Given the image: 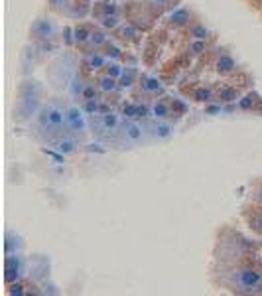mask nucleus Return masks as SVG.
<instances>
[{"label":"nucleus","instance_id":"nucleus-1","mask_svg":"<svg viewBox=\"0 0 262 296\" xmlns=\"http://www.w3.org/2000/svg\"><path fill=\"white\" fill-rule=\"evenodd\" d=\"M38 113H40V93H38V89L34 85L24 87L20 103H18V119L28 121L32 117H38Z\"/></svg>","mask_w":262,"mask_h":296},{"label":"nucleus","instance_id":"nucleus-2","mask_svg":"<svg viewBox=\"0 0 262 296\" xmlns=\"http://www.w3.org/2000/svg\"><path fill=\"white\" fill-rule=\"evenodd\" d=\"M233 281L239 293H257L262 285V275L255 269H239Z\"/></svg>","mask_w":262,"mask_h":296},{"label":"nucleus","instance_id":"nucleus-3","mask_svg":"<svg viewBox=\"0 0 262 296\" xmlns=\"http://www.w3.org/2000/svg\"><path fill=\"white\" fill-rule=\"evenodd\" d=\"M45 107H47L49 121H51V133H57L59 129H63L67 125V111L63 107H59L57 103H49Z\"/></svg>","mask_w":262,"mask_h":296},{"label":"nucleus","instance_id":"nucleus-4","mask_svg":"<svg viewBox=\"0 0 262 296\" xmlns=\"http://www.w3.org/2000/svg\"><path fill=\"white\" fill-rule=\"evenodd\" d=\"M67 127L75 135H83L87 131V123H85V117H83L79 107H69L67 109Z\"/></svg>","mask_w":262,"mask_h":296},{"label":"nucleus","instance_id":"nucleus-5","mask_svg":"<svg viewBox=\"0 0 262 296\" xmlns=\"http://www.w3.org/2000/svg\"><path fill=\"white\" fill-rule=\"evenodd\" d=\"M32 34L38 40H49L55 34V24L49 18H40L32 24Z\"/></svg>","mask_w":262,"mask_h":296},{"label":"nucleus","instance_id":"nucleus-6","mask_svg":"<svg viewBox=\"0 0 262 296\" xmlns=\"http://www.w3.org/2000/svg\"><path fill=\"white\" fill-rule=\"evenodd\" d=\"M22 261H20V257H8L6 259V281L8 283H12L14 279H18L20 275H22Z\"/></svg>","mask_w":262,"mask_h":296},{"label":"nucleus","instance_id":"nucleus-7","mask_svg":"<svg viewBox=\"0 0 262 296\" xmlns=\"http://www.w3.org/2000/svg\"><path fill=\"white\" fill-rule=\"evenodd\" d=\"M119 127H121V119L113 113H107L99 119V129L103 133H115V131H119Z\"/></svg>","mask_w":262,"mask_h":296},{"label":"nucleus","instance_id":"nucleus-8","mask_svg":"<svg viewBox=\"0 0 262 296\" xmlns=\"http://www.w3.org/2000/svg\"><path fill=\"white\" fill-rule=\"evenodd\" d=\"M123 133H125V139L129 143H138L144 137V131H142V127L138 123H127L125 129H123Z\"/></svg>","mask_w":262,"mask_h":296},{"label":"nucleus","instance_id":"nucleus-9","mask_svg":"<svg viewBox=\"0 0 262 296\" xmlns=\"http://www.w3.org/2000/svg\"><path fill=\"white\" fill-rule=\"evenodd\" d=\"M189 18H191V12L187 8H177V10H174L170 14L172 24H175V26H185L189 22Z\"/></svg>","mask_w":262,"mask_h":296},{"label":"nucleus","instance_id":"nucleus-10","mask_svg":"<svg viewBox=\"0 0 262 296\" xmlns=\"http://www.w3.org/2000/svg\"><path fill=\"white\" fill-rule=\"evenodd\" d=\"M235 67H237V63H235V59H233L231 55H221V57L217 59V69H219L221 73H231Z\"/></svg>","mask_w":262,"mask_h":296},{"label":"nucleus","instance_id":"nucleus-11","mask_svg":"<svg viewBox=\"0 0 262 296\" xmlns=\"http://www.w3.org/2000/svg\"><path fill=\"white\" fill-rule=\"evenodd\" d=\"M75 147H77V143L73 141V139H57V143H55V148H57V152H61V154H71V152H75Z\"/></svg>","mask_w":262,"mask_h":296},{"label":"nucleus","instance_id":"nucleus-12","mask_svg":"<svg viewBox=\"0 0 262 296\" xmlns=\"http://www.w3.org/2000/svg\"><path fill=\"white\" fill-rule=\"evenodd\" d=\"M38 127H40V131H44V133L51 131V121H49L47 107H42V109H40V113H38Z\"/></svg>","mask_w":262,"mask_h":296},{"label":"nucleus","instance_id":"nucleus-13","mask_svg":"<svg viewBox=\"0 0 262 296\" xmlns=\"http://www.w3.org/2000/svg\"><path fill=\"white\" fill-rule=\"evenodd\" d=\"M101 91H105V93H109V91H115L117 89V77H111L109 73L107 75H103L101 79H99V85H97Z\"/></svg>","mask_w":262,"mask_h":296},{"label":"nucleus","instance_id":"nucleus-14","mask_svg":"<svg viewBox=\"0 0 262 296\" xmlns=\"http://www.w3.org/2000/svg\"><path fill=\"white\" fill-rule=\"evenodd\" d=\"M73 40H75V44H85V42L91 40V32L85 26H77L73 30Z\"/></svg>","mask_w":262,"mask_h":296},{"label":"nucleus","instance_id":"nucleus-15","mask_svg":"<svg viewBox=\"0 0 262 296\" xmlns=\"http://www.w3.org/2000/svg\"><path fill=\"white\" fill-rule=\"evenodd\" d=\"M172 131H174V127L168 125V123H158V125L154 127V135H156V139H160V141L168 139V137L172 135Z\"/></svg>","mask_w":262,"mask_h":296},{"label":"nucleus","instance_id":"nucleus-16","mask_svg":"<svg viewBox=\"0 0 262 296\" xmlns=\"http://www.w3.org/2000/svg\"><path fill=\"white\" fill-rule=\"evenodd\" d=\"M105 65V55H101V53H91L89 57H87V67L89 69H101Z\"/></svg>","mask_w":262,"mask_h":296},{"label":"nucleus","instance_id":"nucleus-17","mask_svg":"<svg viewBox=\"0 0 262 296\" xmlns=\"http://www.w3.org/2000/svg\"><path fill=\"white\" fill-rule=\"evenodd\" d=\"M162 85H160V81L156 79V77H146L144 81H142V89L146 91V93H154V91H158Z\"/></svg>","mask_w":262,"mask_h":296},{"label":"nucleus","instance_id":"nucleus-18","mask_svg":"<svg viewBox=\"0 0 262 296\" xmlns=\"http://www.w3.org/2000/svg\"><path fill=\"white\" fill-rule=\"evenodd\" d=\"M189 34L195 38V40H205L207 36H209V30L205 28V26H201V24H197V26H191V30H189Z\"/></svg>","mask_w":262,"mask_h":296},{"label":"nucleus","instance_id":"nucleus-19","mask_svg":"<svg viewBox=\"0 0 262 296\" xmlns=\"http://www.w3.org/2000/svg\"><path fill=\"white\" fill-rule=\"evenodd\" d=\"M168 113H170V109H168L166 103H156V105L152 107V115H154L156 119H164V117H168Z\"/></svg>","mask_w":262,"mask_h":296},{"label":"nucleus","instance_id":"nucleus-20","mask_svg":"<svg viewBox=\"0 0 262 296\" xmlns=\"http://www.w3.org/2000/svg\"><path fill=\"white\" fill-rule=\"evenodd\" d=\"M121 79V87H131L132 83H134V71L132 69H127V71H123V75L119 77Z\"/></svg>","mask_w":262,"mask_h":296},{"label":"nucleus","instance_id":"nucleus-21","mask_svg":"<svg viewBox=\"0 0 262 296\" xmlns=\"http://www.w3.org/2000/svg\"><path fill=\"white\" fill-rule=\"evenodd\" d=\"M211 97H213V93H211L209 89H197V91L193 93V99H195V101H201V103H203V101H205V103L211 101Z\"/></svg>","mask_w":262,"mask_h":296},{"label":"nucleus","instance_id":"nucleus-22","mask_svg":"<svg viewBox=\"0 0 262 296\" xmlns=\"http://www.w3.org/2000/svg\"><path fill=\"white\" fill-rule=\"evenodd\" d=\"M205 48H207L205 40H195V42L189 46V51H193V53H203V51H205Z\"/></svg>","mask_w":262,"mask_h":296},{"label":"nucleus","instance_id":"nucleus-23","mask_svg":"<svg viewBox=\"0 0 262 296\" xmlns=\"http://www.w3.org/2000/svg\"><path fill=\"white\" fill-rule=\"evenodd\" d=\"M123 71H125V69H123V67H121L119 63H111V65L107 67V73H109L111 77H117V79H119V77L123 75Z\"/></svg>","mask_w":262,"mask_h":296},{"label":"nucleus","instance_id":"nucleus-24","mask_svg":"<svg viewBox=\"0 0 262 296\" xmlns=\"http://www.w3.org/2000/svg\"><path fill=\"white\" fill-rule=\"evenodd\" d=\"M219 97H221L223 101H235V99L239 97V93H237V89H223Z\"/></svg>","mask_w":262,"mask_h":296},{"label":"nucleus","instance_id":"nucleus-25","mask_svg":"<svg viewBox=\"0 0 262 296\" xmlns=\"http://www.w3.org/2000/svg\"><path fill=\"white\" fill-rule=\"evenodd\" d=\"M91 42H93L95 46H101V44H105V42H107V38H105V34H103V32L95 30V32H91Z\"/></svg>","mask_w":262,"mask_h":296},{"label":"nucleus","instance_id":"nucleus-26","mask_svg":"<svg viewBox=\"0 0 262 296\" xmlns=\"http://www.w3.org/2000/svg\"><path fill=\"white\" fill-rule=\"evenodd\" d=\"M85 101H91V99H97V91H95V87L93 85H85V89H83V95H81Z\"/></svg>","mask_w":262,"mask_h":296},{"label":"nucleus","instance_id":"nucleus-27","mask_svg":"<svg viewBox=\"0 0 262 296\" xmlns=\"http://www.w3.org/2000/svg\"><path fill=\"white\" fill-rule=\"evenodd\" d=\"M103 24H105L107 28H115V26L119 24V18H117V14H111V16L107 14V16L103 18Z\"/></svg>","mask_w":262,"mask_h":296},{"label":"nucleus","instance_id":"nucleus-28","mask_svg":"<svg viewBox=\"0 0 262 296\" xmlns=\"http://www.w3.org/2000/svg\"><path fill=\"white\" fill-rule=\"evenodd\" d=\"M85 111H87L89 115H95V113L99 111V105H97V99H91V101H87V103H85Z\"/></svg>","mask_w":262,"mask_h":296},{"label":"nucleus","instance_id":"nucleus-29","mask_svg":"<svg viewBox=\"0 0 262 296\" xmlns=\"http://www.w3.org/2000/svg\"><path fill=\"white\" fill-rule=\"evenodd\" d=\"M123 113H125V117H129V119H134V117L138 115V105H127Z\"/></svg>","mask_w":262,"mask_h":296},{"label":"nucleus","instance_id":"nucleus-30","mask_svg":"<svg viewBox=\"0 0 262 296\" xmlns=\"http://www.w3.org/2000/svg\"><path fill=\"white\" fill-rule=\"evenodd\" d=\"M10 295H16V296L24 295V291H22V285H20V283H14V285L10 287Z\"/></svg>","mask_w":262,"mask_h":296},{"label":"nucleus","instance_id":"nucleus-31","mask_svg":"<svg viewBox=\"0 0 262 296\" xmlns=\"http://www.w3.org/2000/svg\"><path fill=\"white\" fill-rule=\"evenodd\" d=\"M109 57L119 59V57H121V49H119L117 46H111V48H109Z\"/></svg>","mask_w":262,"mask_h":296},{"label":"nucleus","instance_id":"nucleus-32","mask_svg":"<svg viewBox=\"0 0 262 296\" xmlns=\"http://www.w3.org/2000/svg\"><path fill=\"white\" fill-rule=\"evenodd\" d=\"M253 103H255V99H253V95H249V97H245V101H241V107L243 109H251Z\"/></svg>","mask_w":262,"mask_h":296},{"label":"nucleus","instance_id":"nucleus-33","mask_svg":"<svg viewBox=\"0 0 262 296\" xmlns=\"http://www.w3.org/2000/svg\"><path fill=\"white\" fill-rule=\"evenodd\" d=\"M123 34H125V38H134V36H136V30H134L132 26H125V28H123Z\"/></svg>","mask_w":262,"mask_h":296},{"label":"nucleus","instance_id":"nucleus-34","mask_svg":"<svg viewBox=\"0 0 262 296\" xmlns=\"http://www.w3.org/2000/svg\"><path fill=\"white\" fill-rule=\"evenodd\" d=\"M105 14H117V6H113V4L109 6V4H107V6H105Z\"/></svg>","mask_w":262,"mask_h":296},{"label":"nucleus","instance_id":"nucleus-35","mask_svg":"<svg viewBox=\"0 0 262 296\" xmlns=\"http://www.w3.org/2000/svg\"><path fill=\"white\" fill-rule=\"evenodd\" d=\"M148 115V107H138V115L136 117H146Z\"/></svg>","mask_w":262,"mask_h":296},{"label":"nucleus","instance_id":"nucleus-36","mask_svg":"<svg viewBox=\"0 0 262 296\" xmlns=\"http://www.w3.org/2000/svg\"><path fill=\"white\" fill-rule=\"evenodd\" d=\"M257 229H259V231H262V215L259 217V219H257Z\"/></svg>","mask_w":262,"mask_h":296},{"label":"nucleus","instance_id":"nucleus-37","mask_svg":"<svg viewBox=\"0 0 262 296\" xmlns=\"http://www.w3.org/2000/svg\"><path fill=\"white\" fill-rule=\"evenodd\" d=\"M154 2H158V4H164V2H166V0H154Z\"/></svg>","mask_w":262,"mask_h":296},{"label":"nucleus","instance_id":"nucleus-38","mask_svg":"<svg viewBox=\"0 0 262 296\" xmlns=\"http://www.w3.org/2000/svg\"><path fill=\"white\" fill-rule=\"evenodd\" d=\"M55 2H61V0H55Z\"/></svg>","mask_w":262,"mask_h":296}]
</instances>
